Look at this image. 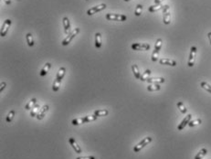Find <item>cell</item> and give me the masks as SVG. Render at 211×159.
Instances as JSON below:
<instances>
[{
	"label": "cell",
	"mask_w": 211,
	"mask_h": 159,
	"mask_svg": "<svg viewBox=\"0 0 211 159\" xmlns=\"http://www.w3.org/2000/svg\"><path fill=\"white\" fill-rule=\"evenodd\" d=\"M162 45H163L162 39H158L157 40H156L155 45H154V50L152 53V61L155 62V61L158 60V54H159V51L162 48Z\"/></svg>",
	"instance_id": "cell-1"
},
{
	"label": "cell",
	"mask_w": 211,
	"mask_h": 159,
	"mask_svg": "<svg viewBox=\"0 0 211 159\" xmlns=\"http://www.w3.org/2000/svg\"><path fill=\"white\" fill-rule=\"evenodd\" d=\"M152 140H153V138L150 137V136L144 138V139H143L138 144H136V146L133 147V152L134 153H138V152L141 151L145 146H146L148 144H150L152 142Z\"/></svg>",
	"instance_id": "cell-2"
},
{
	"label": "cell",
	"mask_w": 211,
	"mask_h": 159,
	"mask_svg": "<svg viewBox=\"0 0 211 159\" xmlns=\"http://www.w3.org/2000/svg\"><path fill=\"white\" fill-rule=\"evenodd\" d=\"M106 19L111 20V21H125L127 19V17L125 15H121V14L109 13L106 15Z\"/></svg>",
	"instance_id": "cell-3"
},
{
	"label": "cell",
	"mask_w": 211,
	"mask_h": 159,
	"mask_svg": "<svg viewBox=\"0 0 211 159\" xmlns=\"http://www.w3.org/2000/svg\"><path fill=\"white\" fill-rule=\"evenodd\" d=\"M80 29H79V27H76V29H73L70 34H69V35H68V37L65 39H63V41H62V43H61V44H62V46H67V45H69L71 42V40L74 39V38H75L77 35H78V34L80 33Z\"/></svg>",
	"instance_id": "cell-4"
},
{
	"label": "cell",
	"mask_w": 211,
	"mask_h": 159,
	"mask_svg": "<svg viewBox=\"0 0 211 159\" xmlns=\"http://www.w3.org/2000/svg\"><path fill=\"white\" fill-rule=\"evenodd\" d=\"M163 20L166 25H169L171 22V14H170V8L168 5H165L163 8Z\"/></svg>",
	"instance_id": "cell-5"
},
{
	"label": "cell",
	"mask_w": 211,
	"mask_h": 159,
	"mask_svg": "<svg viewBox=\"0 0 211 159\" xmlns=\"http://www.w3.org/2000/svg\"><path fill=\"white\" fill-rule=\"evenodd\" d=\"M196 55V48L195 46H192V47H191V50H190L189 59H188V62H187L188 67H193V66L195 65Z\"/></svg>",
	"instance_id": "cell-6"
},
{
	"label": "cell",
	"mask_w": 211,
	"mask_h": 159,
	"mask_svg": "<svg viewBox=\"0 0 211 159\" xmlns=\"http://www.w3.org/2000/svg\"><path fill=\"white\" fill-rule=\"evenodd\" d=\"M12 24V20L11 19H6L3 25H2V27H1V32H0V36L1 37H5L6 35V33L8 31V29L10 27Z\"/></svg>",
	"instance_id": "cell-7"
},
{
	"label": "cell",
	"mask_w": 211,
	"mask_h": 159,
	"mask_svg": "<svg viewBox=\"0 0 211 159\" xmlns=\"http://www.w3.org/2000/svg\"><path fill=\"white\" fill-rule=\"evenodd\" d=\"M106 6H107L106 4H100V5L96 6H93V8H90L89 10L87 11V15L88 16H92V15H93V14H95V13L100 12L101 10L105 9Z\"/></svg>",
	"instance_id": "cell-8"
},
{
	"label": "cell",
	"mask_w": 211,
	"mask_h": 159,
	"mask_svg": "<svg viewBox=\"0 0 211 159\" xmlns=\"http://www.w3.org/2000/svg\"><path fill=\"white\" fill-rule=\"evenodd\" d=\"M132 49L133 50H150V45L148 43H133Z\"/></svg>",
	"instance_id": "cell-9"
},
{
	"label": "cell",
	"mask_w": 211,
	"mask_h": 159,
	"mask_svg": "<svg viewBox=\"0 0 211 159\" xmlns=\"http://www.w3.org/2000/svg\"><path fill=\"white\" fill-rule=\"evenodd\" d=\"M191 118H192V115L191 114H187L185 118H184V120L180 123L179 125L177 126V130L178 131H182L189 123V122L191 121Z\"/></svg>",
	"instance_id": "cell-10"
},
{
	"label": "cell",
	"mask_w": 211,
	"mask_h": 159,
	"mask_svg": "<svg viewBox=\"0 0 211 159\" xmlns=\"http://www.w3.org/2000/svg\"><path fill=\"white\" fill-rule=\"evenodd\" d=\"M69 142H70V144H71V146H72V148L74 149V151H75L77 154H81V153H82V150H81V148L80 147V146L77 144L76 140L74 139L73 137H71V138H70Z\"/></svg>",
	"instance_id": "cell-11"
},
{
	"label": "cell",
	"mask_w": 211,
	"mask_h": 159,
	"mask_svg": "<svg viewBox=\"0 0 211 159\" xmlns=\"http://www.w3.org/2000/svg\"><path fill=\"white\" fill-rule=\"evenodd\" d=\"M62 22H63V27H64V31L67 35H69V34L71 32V23H70V19L68 18L67 17H64L63 19H62Z\"/></svg>",
	"instance_id": "cell-12"
},
{
	"label": "cell",
	"mask_w": 211,
	"mask_h": 159,
	"mask_svg": "<svg viewBox=\"0 0 211 159\" xmlns=\"http://www.w3.org/2000/svg\"><path fill=\"white\" fill-rule=\"evenodd\" d=\"M159 63L161 65H168V66H176V61L174 60H170V59H166L163 58L161 60H159Z\"/></svg>",
	"instance_id": "cell-13"
},
{
	"label": "cell",
	"mask_w": 211,
	"mask_h": 159,
	"mask_svg": "<svg viewBox=\"0 0 211 159\" xmlns=\"http://www.w3.org/2000/svg\"><path fill=\"white\" fill-rule=\"evenodd\" d=\"M148 83H154V84H159V83H164L166 81L165 78L163 77H154V78H149L146 81Z\"/></svg>",
	"instance_id": "cell-14"
},
{
	"label": "cell",
	"mask_w": 211,
	"mask_h": 159,
	"mask_svg": "<svg viewBox=\"0 0 211 159\" xmlns=\"http://www.w3.org/2000/svg\"><path fill=\"white\" fill-rule=\"evenodd\" d=\"M65 73H66V68L65 67H61L58 73H57V76H56V79H55V81H59V82H61V80L64 78L65 76Z\"/></svg>",
	"instance_id": "cell-15"
},
{
	"label": "cell",
	"mask_w": 211,
	"mask_h": 159,
	"mask_svg": "<svg viewBox=\"0 0 211 159\" xmlns=\"http://www.w3.org/2000/svg\"><path fill=\"white\" fill-rule=\"evenodd\" d=\"M49 109H50L49 105H47V104L44 105V106L41 108V110H40V112L38 113V114L37 115V119H38V120H42L44 117H45L47 112L49 111Z\"/></svg>",
	"instance_id": "cell-16"
},
{
	"label": "cell",
	"mask_w": 211,
	"mask_h": 159,
	"mask_svg": "<svg viewBox=\"0 0 211 159\" xmlns=\"http://www.w3.org/2000/svg\"><path fill=\"white\" fill-rule=\"evenodd\" d=\"M50 68H51V64H50V63H49V62H48V63H46V64H45V66L43 67L42 70L40 71L39 75L41 76V77H44V76H46V75H47V73L49 72V71L50 70Z\"/></svg>",
	"instance_id": "cell-17"
},
{
	"label": "cell",
	"mask_w": 211,
	"mask_h": 159,
	"mask_svg": "<svg viewBox=\"0 0 211 159\" xmlns=\"http://www.w3.org/2000/svg\"><path fill=\"white\" fill-rule=\"evenodd\" d=\"M95 47H96L97 49H100L101 47V35L99 32L95 34Z\"/></svg>",
	"instance_id": "cell-18"
},
{
	"label": "cell",
	"mask_w": 211,
	"mask_h": 159,
	"mask_svg": "<svg viewBox=\"0 0 211 159\" xmlns=\"http://www.w3.org/2000/svg\"><path fill=\"white\" fill-rule=\"evenodd\" d=\"M163 8H164V6H163L162 4H155L154 6H149L148 11H149V12H151V13H154V12H156V11H158V10L162 9Z\"/></svg>",
	"instance_id": "cell-19"
},
{
	"label": "cell",
	"mask_w": 211,
	"mask_h": 159,
	"mask_svg": "<svg viewBox=\"0 0 211 159\" xmlns=\"http://www.w3.org/2000/svg\"><path fill=\"white\" fill-rule=\"evenodd\" d=\"M132 71H133V72L134 77H135L136 79L140 80V78H141V73H140V71H139L138 66H137V65H135V64L132 65Z\"/></svg>",
	"instance_id": "cell-20"
},
{
	"label": "cell",
	"mask_w": 211,
	"mask_h": 159,
	"mask_svg": "<svg viewBox=\"0 0 211 159\" xmlns=\"http://www.w3.org/2000/svg\"><path fill=\"white\" fill-rule=\"evenodd\" d=\"M161 89L159 84H154V83H151L147 86V91L148 92H157Z\"/></svg>",
	"instance_id": "cell-21"
},
{
	"label": "cell",
	"mask_w": 211,
	"mask_h": 159,
	"mask_svg": "<svg viewBox=\"0 0 211 159\" xmlns=\"http://www.w3.org/2000/svg\"><path fill=\"white\" fill-rule=\"evenodd\" d=\"M40 107L38 104H36L35 106H34L32 109H31V112H30V116L31 117H37V115L38 114V113L40 112Z\"/></svg>",
	"instance_id": "cell-22"
},
{
	"label": "cell",
	"mask_w": 211,
	"mask_h": 159,
	"mask_svg": "<svg viewBox=\"0 0 211 159\" xmlns=\"http://www.w3.org/2000/svg\"><path fill=\"white\" fill-rule=\"evenodd\" d=\"M37 104V99L36 98H33V99H31L28 103H27V105L25 106V109L26 110H31L34 106H35Z\"/></svg>",
	"instance_id": "cell-23"
},
{
	"label": "cell",
	"mask_w": 211,
	"mask_h": 159,
	"mask_svg": "<svg viewBox=\"0 0 211 159\" xmlns=\"http://www.w3.org/2000/svg\"><path fill=\"white\" fill-rule=\"evenodd\" d=\"M151 71L150 70H146L144 73L141 75V78H140V81H146L149 78H150V75H151Z\"/></svg>",
	"instance_id": "cell-24"
},
{
	"label": "cell",
	"mask_w": 211,
	"mask_h": 159,
	"mask_svg": "<svg viewBox=\"0 0 211 159\" xmlns=\"http://www.w3.org/2000/svg\"><path fill=\"white\" fill-rule=\"evenodd\" d=\"M207 153H208V150L206 148H202L198 153L196 154V155L195 156V159H202L207 155Z\"/></svg>",
	"instance_id": "cell-25"
},
{
	"label": "cell",
	"mask_w": 211,
	"mask_h": 159,
	"mask_svg": "<svg viewBox=\"0 0 211 159\" xmlns=\"http://www.w3.org/2000/svg\"><path fill=\"white\" fill-rule=\"evenodd\" d=\"M94 114L97 115L98 117L99 116H107L109 114V111L108 110H96L94 111Z\"/></svg>",
	"instance_id": "cell-26"
},
{
	"label": "cell",
	"mask_w": 211,
	"mask_h": 159,
	"mask_svg": "<svg viewBox=\"0 0 211 159\" xmlns=\"http://www.w3.org/2000/svg\"><path fill=\"white\" fill-rule=\"evenodd\" d=\"M177 107H178V109H179V111L180 112L183 113V114H186L187 113V107L184 105V103L182 102H177Z\"/></svg>",
	"instance_id": "cell-27"
},
{
	"label": "cell",
	"mask_w": 211,
	"mask_h": 159,
	"mask_svg": "<svg viewBox=\"0 0 211 159\" xmlns=\"http://www.w3.org/2000/svg\"><path fill=\"white\" fill-rule=\"evenodd\" d=\"M15 114H16V112H15L14 110L10 111L9 113L8 114V116L6 117V123H11V122H12V120L14 119Z\"/></svg>",
	"instance_id": "cell-28"
},
{
	"label": "cell",
	"mask_w": 211,
	"mask_h": 159,
	"mask_svg": "<svg viewBox=\"0 0 211 159\" xmlns=\"http://www.w3.org/2000/svg\"><path fill=\"white\" fill-rule=\"evenodd\" d=\"M26 39H27V42H28L29 47H33L34 46V40H33V37L31 33H28L26 35Z\"/></svg>",
	"instance_id": "cell-29"
},
{
	"label": "cell",
	"mask_w": 211,
	"mask_h": 159,
	"mask_svg": "<svg viewBox=\"0 0 211 159\" xmlns=\"http://www.w3.org/2000/svg\"><path fill=\"white\" fill-rule=\"evenodd\" d=\"M98 116L97 115H88V116H85L84 117V120H85V123H90V122H93L95 120H97Z\"/></svg>",
	"instance_id": "cell-30"
},
{
	"label": "cell",
	"mask_w": 211,
	"mask_h": 159,
	"mask_svg": "<svg viewBox=\"0 0 211 159\" xmlns=\"http://www.w3.org/2000/svg\"><path fill=\"white\" fill-rule=\"evenodd\" d=\"M200 86L204 89V90H206L207 92H210L211 93V85H209L208 82L206 81H202L201 83H200Z\"/></svg>",
	"instance_id": "cell-31"
},
{
	"label": "cell",
	"mask_w": 211,
	"mask_h": 159,
	"mask_svg": "<svg viewBox=\"0 0 211 159\" xmlns=\"http://www.w3.org/2000/svg\"><path fill=\"white\" fill-rule=\"evenodd\" d=\"M81 123H85V120H84V117H81V118H77V119H74L72 121V124L73 125H80Z\"/></svg>",
	"instance_id": "cell-32"
},
{
	"label": "cell",
	"mask_w": 211,
	"mask_h": 159,
	"mask_svg": "<svg viewBox=\"0 0 211 159\" xmlns=\"http://www.w3.org/2000/svg\"><path fill=\"white\" fill-rule=\"evenodd\" d=\"M202 123V120L201 119H196V120H193V121H190L188 125L190 127H194V126H196V125H199V124Z\"/></svg>",
	"instance_id": "cell-33"
},
{
	"label": "cell",
	"mask_w": 211,
	"mask_h": 159,
	"mask_svg": "<svg viewBox=\"0 0 211 159\" xmlns=\"http://www.w3.org/2000/svg\"><path fill=\"white\" fill-rule=\"evenodd\" d=\"M142 10H143V6H142L141 4H138L137 6H136V8H135V11H134V15H135L136 17L141 16Z\"/></svg>",
	"instance_id": "cell-34"
},
{
	"label": "cell",
	"mask_w": 211,
	"mask_h": 159,
	"mask_svg": "<svg viewBox=\"0 0 211 159\" xmlns=\"http://www.w3.org/2000/svg\"><path fill=\"white\" fill-rule=\"evenodd\" d=\"M6 83L5 81L1 82V88H0V92H3V90L6 88Z\"/></svg>",
	"instance_id": "cell-35"
},
{
	"label": "cell",
	"mask_w": 211,
	"mask_h": 159,
	"mask_svg": "<svg viewBox=\"0 0 211 159\" xmlns=\"http://www.w3.org/2000/svg\"><path fill=\"white\" fill-rule=\"evenodd\" d=\"M76 159H95L94 156H82V157H77Z\"/></svg>",
	"instance_id": "cell-36"
},
{
	"label": "cell",
	"mask_w": 211,
	"mask_h": 159,
	"mask_svg": "<svg viewBox=\"0 0 211 159\" xmlns=\"http://www.w3.org/2000/svg\"><path fill=\"white\" fill-rule=\"evenodd\" d=\"M163 1H164V0H154V3L155 4H161Z\"/></svg>",
	"instance_id": "cell-37"
},
{
	"label": "cell",
	"mask_w": 211,
	"mask_h": 159,
	"mask_svg": "<svg viewBox=\"0 0 211 159\" xmlns=\"http://www.w3.org/2000/svg\"><path fill=\"white\" fill-rule=\"evenodd\" d=\"M4 1H5V3L6 5H10L11 4V0H4Z\"/></svg>",
	"instance_id": "cell-38"
},
{
	"label": "cell",
	"mask_w": 211,
	"mask_h": 159,
	"mask_svg": "<svg viewBox=\"0 0 211 159\" xmlns=\"http://www.w3.org/2000/svg\"><path fill=\"white\" fill-rule=\"evenodd\" d=\"M208 39H209V42H210V44H211V32H209V33L208 34Z\"/></svg>",
	"instance_id": "cell-39"
},
{
	"label": "cell",
	"mask_w": 211,
	"mask_h": 159,
	"mask_svg": "<svg viewBox=\"0 0 211 159\" xmlns=\"http://www.w3.org/2000/svg\"><path fill=\"white\" fill-rule=\"evenodd\" d=\"M124 1H125V2H127V1H130V0H124Z\"/></svg>",
	"instance_id": "cell-40"
}]
</instances>
